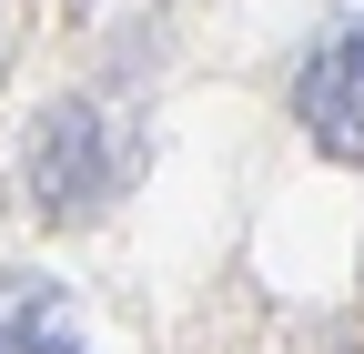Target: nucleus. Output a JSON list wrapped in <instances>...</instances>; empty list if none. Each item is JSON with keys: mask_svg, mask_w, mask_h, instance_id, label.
I'll return each instance as SVG.
<instances>
[{"mask_svg": "<svg viewBox=\"0 0 364 354\" xmlns=\"http://www.w3.org/2000/svg\"><path fill=\"white\" fill-rule=\"evenodd\" d=\"M122 172H132V152L112 142V122L91 102H51L31 122V142H21V193H31L41 223H102Z\"/></svg>", "mask_w": 364, "mask_h": 354, "instance_id": "1", "label": "nucleus"}, {"mask_svg": "<svg viewBox=\"0 0 364 354\" xmlns=\"http://www.w3.org/2000/svg\"><path fill=\"white\" fill-rule=\"evenodd\" d=\"M294 112H304V132H314L334 162H364V21L324 31V41L304 51V71H294Z\"/></svg>", "mask_w": 364, "mask_h": 354, "instance_id": "2", "label": "nucleus"}, {"mask_svg": "<svg viewBox=\"0 0 364 354\" xmlns=\"http://www.w3.org/2000/svg\"><path fill=\"white\" fill-rule=\"evenodd\" d=\"M0 354H81L61 284H41V274H0Z\"/></svg>", "mask_w": 364, "mask_h": 354, "instance_id": "3", "label": "nucleus"}]
</instances>
